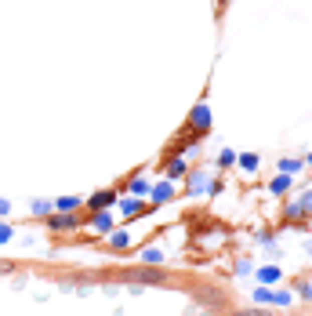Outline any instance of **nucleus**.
Instances as JSON below:
<instances>
[{"instance_id": "nucleus-1", "label": "nucleus", "mask_w": 312, "mask_h": 316, "mask_svg": "<svg viewBox=\"0 0 312 316\" xmlns=\"http://www.w3.org/2000/svg\"><path fill=\"white\" fill-rule=\"evenodd\" d=\"M120 280H127V283H164V273H156V269H123Z\"/></svg>"}, {"instance_id": "nucleus-2", "label": "nucleus", "mask_w": 312, "mask_h": 316, "mask_svg": "<svg viewBox=\"0 0 312 316\" xmlns=\"http://www.w3.org/2000/svg\"><path fill=\"white\" fill-rule=\"evenodd\" d=\"M142 262H145V265H160V262H164V251H160V247H145V251H142Z\"/></svg>"}, {"instance_id": "nucleus-3", "label": "nucleus", "mask_w": 312, "mask_h": 316, "mask_svg": "<svg viewBox=\"0 0 312 316\" xmlns=\"http://www.w3.org/2000/svg\"><path fill=\"white\" fill-rule=\"evenodd\" d=\"M305 211H312V193H305L301 204H294V207H290V215H305Z\"/></svg>"}, {"instance_id": "nucleus-4", "label": "nucleus", "mask_w": 312, "mask_h": 316, "mask_svg": "<svg viewBox=\"0 0 312 316\" xmlns=\"http://www.w3.org/2000/svg\"><path fill=\"white\" fill-rule=\"evenodd\" d=\"M193 124H196V127H204V124H211V113L204 109V105H200V109H196V116H193Z\"/></svg>"}, {"instance_id": "nucleus-5", "label": "nucleus", "mask_w": 312, "mask_h": 316, "mask_svg": "<svg viewBox=\"0 0 312 316\" xmlns=\"http://www.w3.org/2000/svg\"><path fill=\"white\" fill-rule=\"evenodd\" d=\"M279 171H283V175H294V171H301V160H283V164H279Z\"/></svg>"}, {"instance_id": "nucleus-6", "label": "nucleus", "mask_w": 312, "mask_h": 316, "mask_svg": "<svg viewBox=\"0 0 312 316\" xmlns=\"http://www.w3.org/2000/svg\"><path fill=\"white\" fill-rule=\"evenodd\" d=\"M113 204V193H98V197H91V207H105Z\"/></svg>"}, {"instance_id": "nucleus-7", "label": "nucleus", "mask_w": 312, "mask_h": 316, "mask_svg": "<svg viewBox=\"0 0 312 316\" xmlns=\"http://www.w3.org/2000/svg\"><path fill=\"white\" fill-rule=\"evenodd\" d=\"M76 204H80V200H76V197H66V200H55V207H58V211H73Z\"/></svg>"}, {"instance_id": "nucleus-8", "label": "nucleus", "mask_w": 312, "mask_h": 316, "mask_svg": "<svg viewBox=\"0 0 312 316\" xmlns=\"http://www.w3.org/2000/svg\"><path fill=\"white\" fill-rule=\"evenodd\" d=\"M211 182H207V175H193V193H200V189H207Z\"/></svg>"}, {"instance_id": "nucleus-9", "label": "nucleus", "mask_w": 312, "mask_h": 316, "mask_svg": "<svg viewBox=\"0 0 312 316\" xmlns=\"http://www.w3.org/2000/svg\"><path fill=\"white\" fill-rule=\"evenodd\" d=\"M287 182H290V175H283V178H276V182H272V193H283V189H287Z\"/></svg>"}, {"instance_id": "nucleus-10", "label": "nucleus", "mask_w": 312, "mask_h": 316, "mask_svg": "<svg viewBox=\"0 0 312 316\" xmlns=\"http://www.w3.org/2000/svg\"><path fill=\"white\" fill-rule=\"evenodd\" d=\"M156 200H160V204L171 200V186H156Z\"/></svg>"}, {"instance_id": "nucleus-11", "label": "nucleus", "mask_w": 312, "mask_h": 316, "mask_svg": "<svg viewBox=\"0 0 312 316\" xmlns=\"http://www.w3.org/2000/svg\"><path fill=\"white\" fill-rule=\"evenodd\" d=\"M279 276V269L276 265H269V269H261V280H276Z\"/></svg>"}, {"instance_id": "nucleus-12", "label": "nucleus", "mask_w": 312, "mask_h": 316, "mask_svg": "<svg viewBox=\"0 0 312 316\" xmlns=\"http://www.w3.org/2000/svg\"><path fill=\"white\" fill-rule=\"evenodd\" d=\"M232 316H265V312H258V309H247V312H232Z\"/></svg>"}, {"instance_id": "nucleus-13", "label": "nucleus", "mask_w": 312, "mask_h": 316, "mask_svg": "<svg viewBox=\"0 0 312 316\" xmlns=\"http://www.w3.org/2000/svg\"><path fill=\"white\" fill-rule=\"evenodd\" d=\"M11 236V229H8V225H0V240H8Z\"/></svg>"}, {"instance_id": "nucleus-14", "label": "nucleus", "mask_w": 312, "mask_h": 316, "mask_svg": "<svg viewBox=\"0 0 312 316\" xmlns=\"http://www.w3.org/2000/svg\"><path fill=\"white\" fill-rule=\"evenodd\" d=\"M8 269H11V265H8V262H0V273H8Z\"/></svg>"}]
</instances>
